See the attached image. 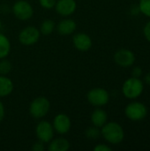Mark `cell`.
<instances>
[{
	"mask_svg": "<svg viewBox=\"0 0 150 151\" xmlns=\"http://www.w3.org/2000/svg\"><path fill=\"white\" fill-rule=\"evenodd\" d=\"M101 135L110 144L118 145L124 141L125 132L118 123L111 121L101 127Z\"/></svg>",
	"mask_w": 150,
	"mask_h": 151,
	"instance_id": "1",
	"label": "cell"
},
{
	"mask_svg": "<svg viewBox=\"0 0 150 151\" xmlns=\"http://www.w3.org/2000/svg\"><path fill=\"white\" fill-rule=\"evenodd\" d=\"M143 89V82L136 77H131L127 79L122 86V93L128 99H135L141 96Z\"/></svg>",
	"mask_w": 150,
	"mask_h": 151,
	"instance_id": "2",
	"label": "cell"
},
{
	"mask_svg": "<svg viewBox=\"0 0 150 151\" xmlns=\"http://www.w3.org/2000/svg\"><path fill=\"white\" fill-rule=\"evenodd\" d=\"M50 109V103L48 98L44 96H38L31 102L29 106V112L34 119H41L49 113Z\"/></svg>",
	"mask_w": 150,
	"mask_h": 151,
	"instance_id": "3",
	"label": "cell"
},
{
	"mask_svg": "<svg viewBox=\"0 0 150 151\" xmlns=\"http://www.w3.org/2000/svg\"><path fill=\"white\" fill-rule=\"evenodd\" d=\"M87 99L91 105L95 107H102L109 103L110 94L106 89L103 88H95L88 92Z\"/></svg>",
	"mask_w": 150,
	"mask_h": 151,
	"instance_id": "4",
	"label": "cell"
},
{
	"mask_svg": "<svg viewBox=\"0 0 150 151\" xmlns=\"http://www.w3.org/2000/svg\"><path fill=\"white\" fill-rule=\"evenodd\" d=\"M125 114L132 121H140L147 117L148 109L145 104L140 102H133L127 104L125 109Z\"/></svg>",
	"mask_w": 150,
	"mask_h": 151,
	"instance_id": "5",
	"label": "cell"
},
{
	"mask_svg": "<svg viewBox=\"0 0 150 151\" xmlns=\"http://www.w3.org/2000/svg\"><path fill=\"white\" fill-rule=\"evenodd\" d=\"M11 12L15 18L19 20H27L31 19L34 14L33 6L26 0L16 1L11 7Z\"/></svg>",
	"mask_w": 150,
	"mask_h": 151,
	"instance_id": "6",
	"label": "cell"
},
{
	"mask_svg": "<svg viewBox=\"0 0 150 151\" xmlns=\"http://www.w3.org/2000/svg\"><path fill=\"white\" fill-rule=\"evenodd\" d=\"M41 36L40 30L34 26H27L20 30L19 34V41L22 45L31 46L35 44Z\"/></svg>",
	"mask_w": 150,
	"mask_h": 151,
	"instance_id": "7",
	"label": "cell"
},
{
	"mask_svg": "<svg viewBox=\"0 0 150 151\" xmlns=\"http://www.w3.org/2000/svg\"><path fill=\"white\" fill-rule=\"evenodd\" d=\"M54 128L50 122L47 120L40 121L35 127V134L39 141L43 143H49L54 138Z\"/></svg>",
	"mask_w": 150,
	"mask_h": 151,
	"instance_id": "8",
	"label": "cell"
},
{
	"mask_svg": "<svg viewBox=\"0 0 150 151\" xmlns=\"http://www.w3.org/2000/svg\"><path fill=\"white\" fill-rule=\"evenodd\" d=\"M52 126L54 128V131L57 133L58 134H66L70 132L72 127V120L70 117L65 113H59L55 116Z\"/></svg>",
	"mask_w": 150,
	"mask_h": 151,
	"instance_id": "9",
	"label": "cell"
},
{
	"mask_svg": "<svg viewBox=\"0 0 150 151\" xmlns=\"http://www.w3.org/2000/svg\"><path fill=\"white\" fill-rule=\"evenodd\" d=\"M114 61L121 67H130L135 62V55L130 50L120 49L115 53Z\"/></svg>",
	"mask_w": 150,
	"mask_h": 151,
	"instance_id": "10",
	"label": "cell"
},
{
	"mask_svg": "<svg viewBox=\"0 0 150 151\" xmlns=\"http://www.w3.org/2000/svg\"><path fill=\"white\" fill-rule=\"evenodd\" d=\"M54 8L57 14L63 17H68L75 12L77 3L75 0H57Z\"/></svg>",
	"mask_w": 150,
	"mask_h": 151,
	"instance_id": "11",
	"label": "cell"
},
{
	"mask_svg": "<svg viewBox=\"0 0 150 151\" xmlns=\"http://www.w3.org/2000/svg\"><path fill=\"white\" fill-rule=\"evenodd\" d=\"M72 43L76 50L83 52L89 50L93 45L91 37L86 33H76L72 36Z\"/></svg>",
	"mask_w": 150,
	"mask_h": 151,
	"instance_id": "12",
	"label": "cell"
},
{
	"mask_svg": "<svg viewBox=\"0 0 150 151\" xmlns=\"http://www.w3.org/2000/svg\"><path fill=\"white\" fill-rule=\"evenodd\" d=\"M77 28V24L72 19H64L60 20L57 24V32L62 35H70L75 32Z\"/></svg>",
	"mask_w": 150,
	"mask_h": 151,
	"instance_id": "13",
	"label": "cell"
},
{
	"mask_svg": "<svg viewBox=\"0 0 150 151\" xmlns=\"http://www.w3.org/2000/svg\"><path fill=\"white\" fill-rule=\"evenodd\" d=\"M71 145L68 140L63 137L52 139L48 143V150L49 151H67L69 150Z\"/></svg>",
	"mask_w": 150,
	"mask_h": 151,
	"instance_id": "14",
	"label": "cell"
},
{
	"mask_svg": "<svg viewBox=\"0 0 150 151\" xmlns=\"http://www.w3.org/2000/svg\"><path fill=\"white\" fill-rule=\"evenodd\" d=\"M90 119H91L93 126L101 128L103 126H104L107 123L108 115L105 111H103V109L97 108L92 112Z\"/></svg>",
	"mask_w": 150,
	"mask_h": 151,
	"instance_id": "15",
	"label": "cell"
},
{
	"mask_svg": "<svg viewBox=\"0 0 150 151\" xmlns=\"http://www.w3.org/2000/svg\"><path fill=\"white\" fill-rule=\"evenodd\" d=\"M14 89L12 81L7 75H0V98L10 96Z\"/></svg>",
	"mask_w": 150,
	"mask_h": 151,
	"instance_id": "16",
	"label": "cell"
},
{
	"mask_svg": "<svg viewBox=\"0 0 150 151\" xmlns=\"http://www.w3.org/2000/svg\"><path fill=\"white\" fill-rule=\"evenodd\" d=\"M11 42L9 38L0 32V59L8 57L11 51Z\"/></svg>",
	"mask_w": 150,
	"mask_h": 151,
	"instance_id": "17",
	"label": "cell"
},
{
	"mask_svg": "<svg viewBox=\"0 0 150 151\" xmlns=\"http://www.w3.org/2000/svg\"><path fill=\"white\" fill-rule=\"evenodd\" d=\"M56 28V23L52 19H45L42 22L41 27H40V32L41 35H49L54 32Z\"/></svg>",
	"mask_w": 150,
	"mask_h": 151,
	"instance_id": "18",
	"label": "cell"
},
{
	"mask_svg": "<svg viewBox=\"0 0 150 151\" xmlns=\"http://www.w3.org/2000/svg\"><path fill=\"white\" fill-rule=\"evenodd\" d=\"M12 69V65L10 60L5 58L0 59V75H8Z\"/></svg>",
	"mask_w": 150,
	"mask_h": 151,
	"instance_id": "19",
	"label": "cell"
},
{
	"mask_svg": "<svg viewBox=\"0 0 150 151\" xmlns=\"http://www.w3.org/2000/svg\"><path fill=\"white\" fill-rule=\"evenodd\" d=\"M85 134L87 136L88 139H90V140H96L100 137L101 135V130L99 127H88L86 132H85Z\"/></svg>",
	"mask_w": 150,
	"mask_h": 151,
	"instance_id": "20",
	"label": "cell"
},
{
	"mask_svg": "<svg viewBox=\"0 0 150 151\" xmlns=\"http://www.w3.org/2000/svg\"><path fill=\"white\" fill-rule=\"evenodd\" d=\"M138 7L142 14L150 17V0H140Z\"/></svg>",
	"mask_w": 150,
	"mask_h": 151,
	"instance_id": "21",
	"label": "cell"
},
{
	"mask_svg": "<svg viewBox=\"0 0 150 151\" xmlns=\"http://www.w3.org/2000/svg\"><path fill=\"white\" fill-rule=\"evenodd\" d=\"M57 3V0H39V4L40 5L47 10L52 9L55 7Z\"/></svg>",
	"mask_w": 150,
	"mask_h": 151,
	"instance_id": "22",
	"label": "cell"
},
{
	"mask_svg": "<svg viewBox=\"0 0 150 151\" xmlns=\"http://www.w3.org/2000/svg\"><path fill=\"white\" fill-rule=\"evenodd\" d=\"M44 144L42 142L39 141L38 142H35L33 146H32V150L33 151H43L45 150V147H44Z\"/></svg>",
	"mask_w": 150,
	"mask_h": 151,
	"instance_id": "23",
	"label": "cell"
},
{
	"mask_svg": "<svg viewBox=\"0 0 150 151\" xmlns=\"http://www.w3.org/2000/svg\"><path fill=\"white\" fill-rule=\"evenodd\" d=\"M94 150L95 151H111L112 150V149H111L109 145H106V144L101 143V144L96 145V146L94 148Z\"/></svg>",
	"mask_w": 150,
	"mask_h": 151,
	"instance_id": "24",
	"label": "cell"
},
{
	"mask_svg": "<svg viewBox=\"0 0 150 151\" xmlns=\"http://www.w3.org/2000/svg\"><path fill=\"white\" fill-rule=\"evenodd\" d=\"M143 34H144L145 38L150 42V20L145 25L143 28Z\"/></svg>",
	"mask_w": 150,
	"mask_h": 151,
	"instance_id": "25",
	"label": "cell"
},
{
	"mask_svg": "<svg viewBox=\"0 0 150 151\" xmlns=\"http://www.w3.org/2000/svg\"><path fill=\"white\" fill-rule=\"evenodd\" d=\"M133 73V77H136V78H140L142 74V69L140 66H136L133 69L132 71Z\"/></svg>",
	"mask_w": 150,
	"mask_h": 151,
	"instance_id": "26",
	"label": "cell"
},
{
	"mask_svg": "<svg viewBox=\"0 0 150 151\" xmlns=\"http://www.w3.org/2000/svg\"><path fill=\"white\" fill-rule=\"evenodd\" d=\"M5 116V109H4V104L1 102L0 100V123L3 121V119H4Z\"/></svg>",
	"mask_w": 150,
	"mask_h": 151,
	"instance_id": "27",
	"label": "cell"
},
{
	"mask_svg": "<svg viewBox=\"0 0 150 151\" xmlns=\"http://www.w3.org/2000/svg\"><path fill=\"white\" fill-rule=\"evenodd\" d=\"M144 81H145V82H146L147 84L150 85V72L149 73H148L145 75V77H144Z\"/></svg>",
	"mask_w": 150,
	"mask_h": 151,
	"instance_id": "28",
	"label": "cell"
},
{
	"mask_svg": "<svg viewBox=\"0 0 150 151\" xmlns=\"http://www.w3.org/2000/svg\"><path fill=\"white\" fill-rule=\"evenodd\" d=\"M1 28H2V20L0 19V31H1Z\"/></svg>",
	"mask_w": 150,
	"mask_h": 151,
	"instance_id": "29",
	"label": "cell"
}]
</instances>
